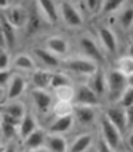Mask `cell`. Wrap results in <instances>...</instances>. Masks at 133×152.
<instances>
[{
	"instance_id": "1",
	"label": "cell",
	"mask_w": 133,
	"mask_h": 152,
	"mask_svg": "<svg viewBox=\"0 0 133 152\" xmlns=\"http://www.w3.org/2000/svg\"><path fill=\"white\" fill-rule=\"evenodd\" d=\"M70 39H72V53L94 62L100 68H108L110 65L106 53L103 52L102 46L90 29L86 27L80 32H76L72 34Z\"/></svg>"
},
{
	"instance_id": "2",
	"label": "cell",
	"mask_w": 133,
	"mask_h": 152,
	"mask_svg": "<svg viewBox=\"0 0 133 152\" xmlns=\"http://www.w3.org/2000/svg\"><path fill=\"white\" fill-rule=\"evenodd\" d=\"M90 30L96 36L97 42L102 46L103 52L106 53L110 63L122 53L126 43L132 42V40L123 42L122 37L117 34V32L112 27V25L109 23L108 20H103V19H94L90 26Z\"/></svg>"
},
{
	"instance_id": "3",
	"label": "cell",
	"mask_w": 133,
	"mask_h": 152,
	"mask_svg": "<svg viewBox=\"0 0 133 152\" xmlns=\"http://www.w3.org/2000/svg\"><path fill=\"white\" fill-rule=\"evenodd\" d=\"M52 30H53V27L43 19L33 0H27V20H26L25 27L20 32L23 48L37 43Z\"/></svg>"
},
{
	"instance_id": "4",
	"label": "cell",
	"mask_w": 133,
	"mask_h": 152,
	"mask_svg": "<svg viewBox=\"0 0 133 152\" xmlns=\"http://www.w3.org/2000/svg\"><path fill=\"white\" fill-rule=\"evenodd\" d=\"M59 27L73 33L87 27V19L79 4L70 0H59Z\"/></svg>"
},
{
	"instance_id": "5",
	"label": "cell",
	"mask_w": 133,
	"mask_h": 152,
	"mask_svg": "<svg viewBox=\"0 0 133 152\" xmlns=\"http://www.w3.org/2000/svg\"><path fill=\"white\" fill-rule=\"evenodd\" d=\"M23 99H25L27 108L39 118L40 125L43 126L50 119V110H52V105L55 101L52 96V92L47 89L29 88Z\"/></svg>"
},
{
	"instance_id": "6",
	"label": "cell",
	"mask_w": 133,
	"mask_h": 152,
	"mask_svg": "<svg viewBox=\"0 0 133 152\" xmlns=\"http://www.w3.org/2000/svg\"><path fill=\"white\" fill-rule=\"evenodd\" d=\"M99 68L100 66H97L94 62L86 59V58H82L79 55H75V53H72L70 56L62 59V65H60V69L65 70L75 82L86 80Z\"/></svg>"
},
{
	"instance_id": "7",
	"label": "cell",
	"mask_w": 133,
	"mask_h": 152,
	"mask_svg": "<svg viewBox=\"0 0 133 152\" xmlns=\"http://www.w3.org/2000/svg\"><path fill=\"white\" fill-rule=\"evenodd\" d=\"M106 70V96H105V103L103 105H108V103H116V101L119 99V96L122 95V92L125 91L127 86H133L132 77H127L123 73H120L117 69H115L113 66L109 65Z\"/></svg>"
},
{
	"instance_id": "8",
	"label": "cell",
	"mask_w": 133,
	"mask_h": 152,
	"mask_svg": "<svg viewBox=\"0 0 133 152\" xmlns=\"http://www.w3.org/2000/svg\"><path fill=\"white\" fill-rule=\"evenodd\" d=\"M112 27L117 32L123 42L132 40V29H133V3H126L122 9H119L113 16L108 19Z\"/></svg>"
},
{
	"instance_id": "9",
	"label": "cell",
	"mask_w": 133,
	"mask_h": 152,
	"mask_svg": "<svg viewBox=\"0 0 133 152\" xmlns=\"http://www.w3.org/2000/svg\"><path fill=\"white\" fill-rule=\"evenodd\" d=\"M100 112L122 134H125L127 129L133 128V108L123 109V108L117 106L116 103H108L100 108Z\"/></svg>"
},
{
	"instance_id": "10",
	"label": "cell",
	"mask_w": 133,
	"mask_h": 152,
	"mask_svg": "<svg viewBox=\"0 0 133 152\" xmlns=\"http://www.w3.org/2000/svg\"><path fill=\"white\" fill-rule=\"evenodd\" d=\"M100 115V108L96 106H79L73 108V121H75V132H86V131H96L97 121ZM73 132V134H75Z\"/></svg>"
},
{
	"instance_id": "11",
	"label": "cell",
	"mask_w": 133,
	"mask_h": 152,
	"mask_svg": "<svg viewBox=\"0 0 133 152\" xmlns=\"http://www.w3.org/2000/svg\"><path fill=\"white\" fill-rule=\"evenodd\" d=\"M37 43H40L43 48H46L53 55H56L60 59H65L72 55V39L65 33H53L50 32L44 37H42Z\"/></svg>"
},
{
	"instance_id": "12",
	"label": "cell",
	"mask_w": 133,
	"mask_h": 152,
	"mask_svg": "<svg viewBox=\"0 0 133 152\" xmlns=\"http://www.w3.org/2000/svg\"><path fill=\"white\" fill-rule=\"evenodd\" d=\"M96 132H97L99 138H102L110 148H113L116 152H120V149H122V141H123V134L112 122H109L108 119L102 115V112L99 115Z\"/></svg>"
},
{
	"instance_id": "13",
	"label": "cell",
	"mask_w": 133,
	"mask_h": 152,
	"mask_svg": "<svg viewBox=\"0 0 133 152\" xmlns=\"http://www.w3.org/2000/svg\"><path fill=\"white\" fill-rule=\"evenodd\" d=\"M26 49L30 52V55L33 56L37 68H43L47 69V70H57V69H60L62 59L57 58L56 55H53L52 52H49L46 48H43L40 43H33V45L27 46Z\"/></svg>"
},
{
	"instance_id": "14",
	"label": "cell",
	"mask_w": 133,
	"mask_h": 152,
	"mask_svg": "<svg viewBox=\"0 0 133 152\" xmlns=\"http://www.w3.org/2000/svg\"><path fill=\"white\" fill-rule=\"evenodd\" d=\"M73 88H75L73 105H79V106H96V108H102L103 106L100 98L89 88V85L86 83V80H77V82H75Z\"/></svg>"
},
{
	"instance_id": "15",
	"label": "cell",
	"mask_w": 133,
	"mask_h": 152,
	"mask_svg": "<svg viewBox=\"0 0 133 152\" xmlns=\"http://www.w3.org/2000/svg\"><path fill=\"white\" fill-rule=\"evenodd\" d=\"M67 138H69L67 152H92L97 139V132L96 131L76 132L75 135H70Z\"/></svg>"
},
{
	"instance_id": "16",
	"label": "cell",
	"mask_w": 133,
	"mask_h": 152,
	"mask_svg": "<svg viewBox=\"0 0 133 152\" xmlns=\"http://www.w3.org/2000/svg\"><path fill=\"white\" fill-rule=\"evenodd\" d=\"M27 110L25 99H13V101H6L0 106V118L7 122H13L19 125L20 119Z\"/></svg>"
},
{
	"instance_id": "17",
	"label": "cell",
	"mask_w": 133,
	"mask_h": 152,
	"mask_svg": "<svg viewBox=\"0 0 133 152\" xmlns=\"http://www.w3.org/2000/svg\"><path fill=\"white\" fill-rule=\"evenodd\" d=\"M37 68L36 62H34L33 56L30 55V52L27 49H20V50L12 53V63H10V69L16 73H22V75H29L32 73L34 69Z\"/></svg>"
},
{
	"instance_id": "18",
	"label": "cell",
	"mask_w": 133,
	"mask_h": 152,
	"mask_svg": "<svg viewBox=\"0 0 133 152\" xmlns=\"http://www.w3.org/2000/svg\"><path fill=\"white\" fill-rule=\"evenodd\" d=\"M29 89V79L26 75L16 73L13 75L6 86V101H13V99H23L26 92Z\"/></svg>"
},
{
	"instance_id": "19",
	"label": "cell",
	"mask_w": 133,
	"mask_h": 152,
	"mask_svg": "<svg viewBox=\"0 0 133 152\" xmlns=\"http://www.w3.org/2000/svg\"><path fill=\"white\" fill-rule=\"evenodd\" d=\"M43 126L50 134H59V135L70 136L75 132V121H73L72 115L55 116V118H50Z\"/></svg>"
},
{
	"instance_id": "20",
	"label": "cell",
	"mask_w": 133,
	"mask_h": 152,
	"mask_svg": "<svg viewBox=\"0 0 133 152\" xmlns=\"http://www.w3.org/2000/svg\"><path fill=\"white\" fill-rule=\"evenodd\" d=\"M3 15L17 30L22 32V29L26 25V20H27V0H25V1H15L12 6H9L3 12Z\"/></svg>"
},
{
	"instance_id": "21",
	"label": "cell",
	"mask_w": 133,
	"mask_h": 152,
	"mask_svg": "<svg viewBox=\"0 0 133 152\" xmlns=\"http://www.w3.org/2000/svg\"><path fill=\"white\" fill-rule=\"evenodd\" d=\"M43 19L53 29L59 27V0H33Z\"/></svg>"
},
{
	"instance_id": "22",
	"label": "cell",
	"mask_w": 133,
	"mask_h": 152,
	"mask_svg": "<svg viewBox=\"0 0 133 152\" xmlns=\"http://www.w3.org/2000/svg\"><path fill=\"white\" fill-rule=\"evenodd\" d=\"M39 126H42L39 118L27 108L26 113L23 115V118L20 119V122L17 125V141L20 142L23 138H26L29 134H32L34 129H37Z\"/></svg>"
},
{
	"instance_id": "23",
	"label": "cell",
	"mask_w": 133,
	"mask_h": 152,
	"mask_svg": "<svg viewBox=\"0 0 133 152\" xmlns=\"http://www.w3.org/2000/svg\"><path fill=\"white\" fill-rule=\"evenodd\" d=\"M106 68H99L92 76H89L86 79V83L89 85L93 92L96 93L97 96L100 98L102 103H105V96H106Z\"/></svg>"
},
{
	"instance_id": "24",
	"label": "cell",
	"mask_w": 133,
	"mask_h": 152,
	"mask_svg": "<svg viewBox=\"0 0 133 152\" xmlns=\"http://www.w3.org/2000/svg\"><path fill=\"white\" fill-rule=\"evenodd\" d=\"M44 138H46V129H44V126H39L37 129H34L32 134H29L26 138H23L19 142L20 149L23 152L40 149L44 146Z\"/></svg>"
},
{
	"instance_id": "25",
	"label": "cell",
	"mask_w": 133,
	"mask_h": 152,
	"mask_svg": "<svg viewBox=\"0 0 133 152\" xmlns=\"http://www.w3.org/2000/svg\"><path fill=\"white\" fill-rule=\"evenodd\" d=\"M52 72L53 70H47V69H43V68H36L32 73L27 75L29 88H33V89H47L49 91Z\"/></svg>"
},
{
	"instance_id": "26",
	"label": "cell",
	"mask_w": 133,
	"mask_h": 152,
	"mask_svg": "<svg viewBox=\"0 0 133 152\" xmlns=\"http://www.w3.org/2000/svg\"><path fill=\"white\" fill-rule=\"evenodd\" d=\"M67 145H69V138L59 134H50L46 131V138H44V149L47 152H67Z\"/></svg>"
},
{
	"instance_id": "27",
	"label": "cell",
	"mask_w": 133,
	"mask_h": 152,
	"mask_svg": "<svg viewBox=\"0 0 133 152\" xmlns=\"http://www.w3.org/2000/svg\"><path fill=\"white\" fill-rule=\"evenodd\" d=\"M110 66L117 69L125 76L130 77V76H133V56L129 53H120L116 59L110 63Z\"/></svg>"
},
{
	"instance_id": "28",
	"label": "cell",
	"mask_w": 133,
	"mask_h": 152,
	"mask_svg": "<svg viewBox=\"0 0 133 152\" xmlns=\"http://www.w3.org/2000/svg\"><path fill=\"white\" fill-rule=\"evenodd\" d=\"M129 1H132V0H103L100 12H99V16L96 17V19L108 20L109 17L113 16L119 9H122Z\"/></svg>"
},
{
	"instance_id": "29",
	"label": "cell",
	"mask_w": 133,
	"mask_h": 152,
	"mask_svg": "<svg viewBox=\"0 0 133 152\" xmlns=\"http://www.w3.org/2000/svg\"><path fill=\"white\" fill-rule=\"evenodd\" d=\"M1 119V118H0ZM0 139L3 144L10 141H17V125L13 122H7L1 119L0 124Z\"/></svg>"
},
{
	"instance_id": "30",
	"label": "cell",
	"mask_w": 133,
	"mask_h": 152,
	"mask_svg": "<svg viewBox=\"0 0 133 152\" xmlns=\"http://www.w3.org/2000/svg\"><path fill=\"white\" fill-rule=\"evenodd\" d=\"M75 80L67 75L65 70L62 69H57V70H53L52 72V79H50V86L49 91H53L59 86H65V85H73Z\"/></svg>"
},
{
	"instance_id": "31",
	"label": "cell",
	"mask_w": 133,
	"mask_h": 152,
	"mask_svg": "<svg viewBox=\"0 0 133 152\" xmlns=\"http://www.w3.org/2000/svg\"><path fill=\"white\" fill-rule=\"evenodd\" d=\"M102 3H103V0H82L80 1V9L83 10L86 19L89 17V19L94 20L96 17L99 16Z\"/></svg>"
},
{
	"instance_id": "32",
	"label": "cell",
	"mask_w": 133,
	"mask_h": 152,
	"mask_svg": "<svg viewBox=\"0 0 133 152\" xmlns=\"http://www.w3.org/2000/svg\"><path fill=\"white\" fill-rule=\"evenodd\" d=\"M73 108H75V105H73L72 102L53 101L52 110H50V118H55V116H66V115H72V113H73Z\"/></svg>"
},
{
	"instance_id": "33",
	"label": "cell",
	"mask_w": 133,
	"mask_h": 152,
	"mask_svg": "<svg viewBox=\"0 0 133 152\" xmlns=\"http://www.w3.org/2000/svg\"><path fill=\"white\" fill-rule=\"evenodd\" d=\"M73 85L59 86L56 89L50 91L53 99H55V101H66V102H72V103H73V95H75V88H73Z\"/></svg>"
},
{
	"instance_id": "34",
	"label": "cell",
	"mask_w": 133,
	"mask_h": 152,
	"mask_svg": "<svg viewBox=\"0 0 133 152\" xmlns=\"http://www.w3.org/2000/svg\"><path fill=\"white\" fill-rule=\"evenodd\" d=\"M116 105L123 108V109H130L133 108V86H127L125 91L122 92V95L119 96V99L116 101Z\"/></svg>"
},
{
	"instance_id": "35",
	"label": "cell",
	"mask_w": 133,
	"mask_h": 152,
	"mask_svg": "<svg viewBox=\"0 0 133 152\" xmlns=\"http://www.w3.org/2000/svg\"><path fill=\"white\" fill-rule=\"evenodd\" d=\"M12 63V53L7 49H0V70L10 69Z\"/></svg>"
},
{
	"instance_id": "36",
	"label": "cell",
	"mask_w": 133,
	"mask_h": 152,
	"mask_svg": "<svg viewBox=\"0 0 133 152\" xmlns=\"http://www.w3.org/2000/svg\"><path fill=\"white\" fill-rule=\"evenodd\" d=\"M92 152H116V151H115L113 148H110V146L97 135V139H96V142H94V146H93V151Z\"/></svg>"
},
{
	"instance_id": "37",
	"label": "cell",
	"mask_w": 133,
	"mask_h": 152,
	"mask_svg": "<svg viewBox=\"0 0 133 152\" xmlns=\"http://www.w3.org/2000/svg\"><path fill=\"white\" fill-rule=\"evenodd\" d=\"M12 75H13V70H12V69L0 70V88H6V86H7Z\"/></svg>"
},
{
	"instance_id": "38",
	"label": "cell",
	"mask_w": 133,
	"mask_h": 152,
	"mask_svg": "<svg viewBox=\"0 0 133 152\" xmlns=\"http://www.w3.org/2000/svg\"><path fill=\"white\" fill-rule=\"evenodd\" d=\"M1 152H22L20 149V144L19 141H10V142H6Z\"/></svg>"
},
{
	"instance_id": "39",
	"label": "cell",
	"mask_w": 133,
	"mask_h": 152,
	"mask_svg": "<svg viewBox=\"0 0 133 152\" xmlns=\"http://www.w3.org/2000/svg\"><path fill=\"white\" fill-rule=\"evenodd\" d=\"M13 3H15V0H0V12H4Z\"/></svg>"
},
{
	"instance_id": "40",
	"label": "cell",
	"mask_w": 133,
	"mask_h": 152,
	"mask_svg": "<svg viewBox=\"0 0 133 152\" xmlns=\"http://www.w3.org/2000/svg\"><path fill=\"white\" fill-rule=\"evenodd\" d=\"M6 102V88H0V106Z\"/></svg>"
},
{
	"instance_id": "41",
	"label": "cell",
	"mask_w": 133,
	"mask_h": 152,
	"mask_svg": "<svg viewBox=\"0 0 133 152\" xmlns=\"http://www.w3.org/2000/svg\"><path fill=\"white\" fill-rule=\"evenodd\" d=\"M0 49H6V48H4V39H3V33H1V26H0Z\"/></svg>"
},
{
	"instance_id": "42",
	"label": "cell",
	"mask_w": 133,
	"mask_h": 152,
	"mask_svg": "<svg viewBox=\"0 0 133 152\" xmlns=\"http://www.w3.org/2000/svg\"><path fill=\"white\" fill-rule=\"evenodd\" d=\"M23 152V151H22ZM26 152H47L44 148H40V149H34V151H26Z\"/></svg>"
},
{
	"instance_id": "43",
	"label": "cell",
	"mask_w": 133,
	"mask_h": 152,
	"mask_svg": "<svg viewBox=\"0 0 133 152\" xmlns=\"http://www.w3.org/2000/svg\"><path fill=\"white\" fill-rule=\"evenodd\" d=\"M70 1H73V3H76V4L80 6V1H82V0H70Z\"/></svg>"
},
{
	"instance_id": "44",
	"label": "cell",
	"mask_w": 133,
	"mask_h": 152,
	"mask_svg": "<svg viewBox=\"0 0 133 152\" xmlns=\"http://www.w3.org/2000/svg\"><path fill=\"white\" fill-rule=\"evenodd\" d=\"M3 146H4V144H3V142L0 141V152H1V149H3Z\"/></svg>"
},
{
	"instance_id": "45",
	"label": "cell",
	"mask_w": 133,
	"mask_h": 152,
	"mask_svg": "<svg viewBox=\"0 0 133 152\" xmlns=\"http://www.w3.org/2000/svg\"><path fill=\"white\" fill-rule=\"evenodd\" d=\"M15 1H25V0H15Z\"/></svg>"
},
{
	"instance_id": "46",
	"label": "cell",
	"mask_w": 133,
	"mask_h": 152,
	"mask_svg": "<svg viewBox=\"0 0 133 152\" xmlns=\"http://www.w3.org/2000/svg\"><path fill=\"white\" fill-rule=\"evenodd\" d=\"M0 124H1V119H0ZM0 141H1V139H0Z\"/></svg>"
},
{
	"instance_id": "47",
	"label": "cell",
	"mask_w": 133,
	"mask_h": 152,
	"mask_svg": "<svg viewBox=\"0 0 133 152\" xmlns=\"http://www.w3.org/2000/svg\"><path fill=\"white\" fill-rule=\"evenodd\" d=\"M120 152H125V151H120Z\"/></svg>"
}]
</instances>
